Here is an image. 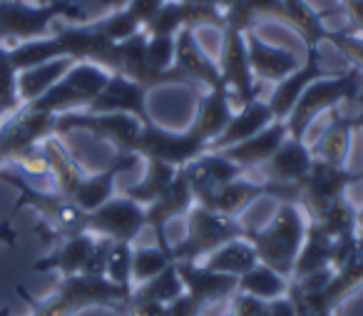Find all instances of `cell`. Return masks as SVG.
Listing matches in <instances>:
<instances>
[{
    "label": "cell",
    "mask_w": 363,
    "mask_h": 316,
    "mask_svg": "<svg viewBox=\"0 0 363 316\" xmlns=\"http://www.w3.org/2000/svg\"><path fill=\"white\" fill-rule=\"evenodd\" d=\"M202 311H204V306L199 304V301H194L187 291L167 304V316H202Z\"/></svg>",
    "instance_id": "obj_45"
},
{
    "label": "cell",
    "mask_w": 363,
    "mask_h": 316,
    "mask_svg": "<svg viewBox=\"0 0 363 316\" xmlns=\"http://www.w3.org/2000/svg\"><path fill=\"white\" fill-rule=\"evenodd\" d=\"M229 314L234 316H269L267 314V301L257 299L252 294H244V291H237L229 299Z\"/></svg>",
    "instance_id": "obj_42"
},
{
    "label": "cell",
    "mask_w": 363,
    "mask_h": 316,
    "mask_svg": "<svg viewBox=\"0 0 363 316\" xmlns=\"http://www.w3.org/2000/svg\"><path fill=\"white\" fill-rule=\"evenodd\" d=\"M331 254H333V239L326 231L318 229L313 222H308L306 236H303V244H301V249H298L291 279H303V276L313 274V271L333 269Z\"/></svg>",
    "instance_id": "obj_27"
},
{
    "label": "cell",
    "mask_w": 363,
    "mask_h": 316,
    "mask_svg": "<svg viewBox=\"0 0 363 316\" xmlns=\"http://www.w3.org/2000/svg\"><path fill=\"white\" fill-rule=\"evenodd\" d=\"M55 117L30 107L16 110V115L0 127V162L13 160L28 147L40 145L45 137H50L55 132Z\"/></svg>",
    "instance_id": "obj_12"
},
{
    "label": "cell",
    "mask_w": 363,
    "mask_h": 316,
    "mask_svg": "<svg viewBox=\"0 0 363 316\" xmlns=\"http://www.w3.org/2000/svg\"><path fill=\"white\" fill-rule=\"evenodd\" d=\"M87 130L102 140L112 142L117 152H137L142 122L122 112H62L55 117V132Z\"/></svg>",
    "instance_id": "obj_9"
},
{
    "label": "cell",
    "mask_w": 363,
    "mask_h": 316,
    "mask_svg": "<svg viewBox=\"0 0 363 316\" xmlns=\"http://www.w3.org/2000/svg\"><path fill=\"white\" fill-rule=\"evenodd\" d=\"M164 3L167 0H130L125 8H130V13L142 23V31H145V26L160 13V8L164 6Z\"/></svg>",
    "instance_id": "obj_44"
},
{
    "label": "cell",
    "mask_w": 363,
    "mask_h": 316,
    "mask_svg": "<svg viewBox=\"0 0 363 316\" xmlns=\"http://www.w3.org/2000/svg\"><path fill=\"white\" fill-rule=\"evenodd\" d=\"M358 229H363V207H358Z\"/></svg>",
    "instance_id": "obj_55"
},
{
    "label": "cell",
    "mask_w": 363,
    "mask_h": 316,
    "mask_svg": "<svg viewBox=\"0 0 363 316\" xmlns=\"http://www.w3.org/2000/svg\"><path fill=\"white\" fill-rule=\"evenodd\" d=\"M6 112H11V110H8V107H6V105H3V102H0V117L6 115Z\"/></svg>",
    "instance_id": "obj_56"
},
{
    "label": "cell",
    "mask_w": 363,
    "mask_h": 316,
    "mask_svg": "<svg viewBox=\"0 0 363 316\" xmlns=\"http://www.w3.org/2000/svg\"><path fill=\"white\" fill-rule=\"evenodd\" d=\"M209 150V142L189 125L184 132H172L160 127L155 120L142 125L140 145H137V155L142 160H162L172 167H184L199 155Z\"/></svg>",
    "instance_id": "obj_8"
},
{
    "label": "cell",
    "mask_w": 363,
    "mask_h": 316,
    "mask_svg": "<svg viewBox=\"0 0 363 316\" xmlns=\"http://www.w3.org/2000/svg\"><path fill=\"white\" fill-rule=\"evenodd\" d=\"M311 162H313L311 145H308L306 140H298V137L289 135L286 140L279 145V150L259 167V172H262L267 182L298 187V182L311 170Z\"/></svg>",
    "instance_id": "obj_16"
},
{
    "label": "cell",
    "mask_w": 363,
    "mask_h": 316,
    "mask_svg": "<svg viewBox=\"0 0 363 316\" xmlns=\"http://www.w3.org/2000/svg\"><path fill=\"white\" fill-rule=\"evenodd\" d=\"M145 162L147 165H145V175H142V180L125 192L127 197H132L135 202H140L142 207L152 205V202H155L157 197L167 190V185L174 180L177 170H179V167H172L162 160H145Z\"/></svg>",
    "instance_id": "obj_32"
},
{
    "label": "cell",
    "mask_w": 363,
    "mask_h": 316,
    "mask_svg": "<svg viewBox=\"0 0 363 316\" xmlns=\"http://www.w3.org/2000/svg\"><path fill=\"white\" fill-rule=\"evenodd\" d=\"M247 50H249V65H252L254 77L269 82H281L284 77L291 75L303 62L291 50H284V48H274L269 43H264L254 31L247 33Z\"/></svg>",
    "instance_id": "obj_20"
},
{
    "label": "cell",
    "mask_w": 363,
    "mask_h": 316,
    "mask_svg": "<svg viewBox=\"0 0 363 316\" xmlns=\"http://www.w3.org/2000/svg\"><path fill=\"white\" fill-rule=\"evenodd\" d=\"M57 58H65V53H62V45L55 36L26 40L23 45H18L11 50V62H13V67H16V72L30 70V67L57 60Z\"/></svg>",
    "instance_id": "obj_34"
},
{
    "label": "cell",
    "mask_w": 363,
    "mask_h": 316,
    "mask_svg": "<svg viewBox=\"0 0 363 316\" xmlns=\"http://www.w3.org/2000/svg\"><path fill=\"white\" fill-rule=\"evenodd\" d=\"M13 239H16V231L11 229V224H8V222H0V241H8V244H11Z\"/></svg>",
    "instance_id": "obj_52"
},
{
    "label": "cell",
    "mask_w": 363,
    "mask_h": 316,
    "mask_svg": "<svg viewBox=\"0 0 363 316\" xmlns=\"http://www.w3.org/2000/svg\"><path fill=\"white\" fill-rule=\"evenodd\" d=\"M174 70L179 72L189 85L202 87H217L222 85L219 65L202 50V45L194 38L192 28H182L177 33V55H174Z\"/></svg>",
    "instance_id": "obj_17"
},
{
    "label": "cell",
    "mask_w": 363,
    "mask_h": 316,
    "mask_svg": "<svg viewBox=\"0 0 363 316\" xmlns=\"http://www.w3.org/2000/svg\"><path fill=\"white\" fill-rule=\"evenodd\" d=\"M95 244H97V236L92 234V231H80V234L65 236V241H62L50 256L38 261L35 269H40V271L57 269L62 276L80 274V271L85 269L87 259H90L92 249H95Z\"/></svg>",
    "instance_id": "obj_25"
},
{
    "label": "cell",
    "mask_w": 363,
    "mask_h": 316,
    "mask_svg": "<svg viewBox=\"0 0 363 316\" xmlns=\"http://www.w3.org/2000/svg\"><path fill=\"white\" fill-rule=\"evenodd\" d=\"M6 72H16V67H13V62H11V50L0 48V77L6 75Z\"/></svg>",
    "instance_id": "obj_50"
},
{
    "label": "cell",
    "mask_w": 363,
    "mask_h": 316,
    "mask_svg": "<svg viewBox=\"0 0 363 316\" xmlns=\"http://www.w3.org/2000/svg\"><path fill=\"white\" fill-rule=\"evenodd\" d=\"M289 137V127L284 120H274L269 127H264L262 132L252 135L249 140L232 145L227 150H219L224 157H229L232 162H237L242 170H259L274 152L279 150L284 140Z\"/></svg>",
    "instance_id": "obj_21"
},
{
    "label": "cell",
    "mask_w": 363,
    "mask_h": 316,
    "mask_svg": "<svg viewBox=\"0 0 363 316\" xmlns=\"http://www.w3.org/2000/svg\"><path fill=\"white\" fill-rule=\"evenodd\" d=\"M72 65H75V60H70V58H57V60L43 62V65L30 67V70H23L18 75V95H21V102L28 105V102L45 95Z\"/></svg>",
    "instance_id": "obj_29"
},
{
    "label": "cell",
    "mask_w": 363,
    "mask_h": 316,
    "mask_svg": "<svg viewBox=\"0 0 363 316\" xmlns=\"http://www.w3.org/2000/svg\"><path fill=\"white\" fill-rule=\"evenodd\" d=\"M112 72L105 67L92 65V62H75L45 95L28 102L26 107L50 115H62V112H75L77 107H90V102L100 95V90L107 85Z\"/></svg>",
    "instance_id": "obj_5"
},
{
    "label": "cell",
    "mask_w": 363,
    "mask_h": 316,
    "mask_svg": "<svg viewBox=\"0 0 363 316\" xmlns=\"http://www.w3.org/2000/svg\"><path fill=\"white\" fill-rule=\"evenodd\" d=\"M341 3H346V0H341Z\"/></svg>",
    "instance_id": "obj_59"
},
{
    "label": "cell",
    "mask_w": 363,
    "mask_h": 316,
    "mask_svg": "<svg viewBox=\"0 0 363 316\" xmlns=\"http://www.w3.org/2000/svg\"><path fill=\"white\" fill-rule=\"evenodd\" d=\"M341 13L351 23V31L363 36V0H346V3H341Z\"/></svg>",
    "instance_id": "obj_47"
},
{
    "label": "cell",
    "mask_w": 363,
    "mask_h": 316,
    "mask_svg": "<svg viewBox=\"0 0 363 316\" xmlns=\"http://www.w3.org/2000/svg\"><path fill=\"white\" fill-rule=\"evenodd\" d=\"M247 6L257 18H281L284 21V0H247Z\"/></svg>",
    "instance_id": "obj_46"
},
{
    "label": "cell",
    "mask_w": 363,
    "mask_h": 316,
    "mask_svg": "<svg viewBox=\"0 0 363 316\" xmlns=\"http://www.w3.org/2000/svg\"><path fill=\"white\" fill-rule=\"evenodd\" d=\"M70 18L75 23L85 21L80 8L65 6V3H50V6H26L21 0H0V40L3 38H18V40H35L55 18Z\"/></svg>",
    "instance_id": "obj_6"
},
{
    "label": "cell",
    "mask_w": 363,
    "mask_h": 316,
    "mask_svg": "<svg viewBox=\"0 0 363 316\" xmlns=\"http://www.w3.org/2000/svg\"><path fill=\"white\" fill-rule=\"evenodd\" d=\"M267 314L269 316H296V306H294L291 296H279V299L267 301Z\"/></svg>",
    "instance_id": "obj_48"
},
{
    "label": "cell",
    "mask_w": 363,
    "mask_h": 316,
    "mask_svg": "<svg viewBox=\"0 0 363 316\" xmlns=\"http://www.w3.org/2000/svg\"><path fill=\"white\" fill-rule=\"evenodd\" d=\"M227 316H234V314H227Z\"/></svg>",
    "instance_id": "obj_58"
},
{
    "label": "cell",
    "mask_w": 363,
    "mask_h": 316,
    "mask_svg": "<svg viewBox=\"0 0 363 316\" xmlns=\"http://www.w3.org/2000/svg\"><path fill=\"white\" fill-rule=\"evenodd\" d=\"M107 3H110L112 8H125L127 3H130V0H107Z\"/></svg>",
    "instance_id": "obj_54"
},
{
    "label": "cell",
    "mask_w": 363,
    "mask_h": 316,
    "mask_svg": "<svg viewBox=\"0 0 363 316\" xmlns=\"http://www.w3.org/2000/svg\"><path fill=\"white\" fill-rule=\"evenodd\" d=\"M306 212L296 202H281L274 219L264 229H249L247 239L254 244L262 264L272 266L279 274L291 279L298 249H301L303 236H306Z\"/></svg>",
    "instance_id": "obj_1"
},
{
    "label": "cell",
    "mask_w": 363,
    "mask_h": 316,
    "mask_svg": "<svg viewBox=\"0 0 363 316\" xmlns=\"http://www.w3.org/2000/svg\"><path fill=\"white\" fill-rule=\"evenodd\" d=\"M182 294H184V284H182V276H179V271H177L174 261H172L164 271H160L157 276L132 286V296L160 301V304H169V301H174L177 296H182Z\"/></svg>",
    "instance_id": "obj_35"
},
{
    "label": "cell",
    "mask_w": 363,
    "mask_h": 316,
    "mask_svg": "<svg viewBox=\"0 0 363 316\" xmlns=\"http://www.w3.org/2000/svg\"><path fill=\"white\" fill-rule=\"evenodd\" d=\"M174 264L182 276L184 291L202 306L222 304V301L232 299V294H237V284H239L237 276L212 271L202 261H174Z\"/></svg>",
    "instance_id": "obj_15"
},
{
    "label": "cell",
    "mask_w": 363,
    "mask_h": 316,
    "mask_svg": "<svg viewBox=\"0 0 363 316\" xmlns=\"http://www.w3.org/2000/svg\"><path fill=\"white\" fill-rule=\"evenodd\" d=\"M247 227L239 224L234 217H224L194 205L187 212V234L179 244H172V259L174 261H202L207 254L219 249L222 244L239 236H247Z\"/></svg>",
    "instance_id": "obj_4"
},
{
    "label": "cell",
    "mask_w": 363,
    "mask_h": 316,
    "mask_svg": "<svg viewBox=\"0 0 363 316\" xmlns=\"http://www.w3.org/2000/svg\"><path fill=\"white\" fill-rule=\"evenodd\" d=\"M13 165L21 170V177H50V167H48V157L43 152L40 145L28 147L26 152H21L18 157H13Z\"/></svg>",
    "instance_id": "obj_41"
},
{
    "label": "cell",
    "mask_w": 363,
    "mask_h": 316,
    "mask_svg": "<svg viewBox=\"0 0 363 316\" xmlns=\"http://www.w3.org/2000/svg\"><path fill=\"white\" fill-rule=\"evenodd\" d=\"M125 311L130 316H167V304L152 299H140V296H132L127 299Z\"/></svg>",
    "instance_id": "obj_43"
},
{
    "label": "cell",
    "mask_w": 363,
    "mask_h": 316,
    "mask_svg": "<svg viewBox=\"0 0 363 316\" xmlns=\"http://www.w3.org/2000/svg\"><path fill=\"white\" fill-rule=\"evenodd\" d=\"M306 50L308 53H306V58H303L301 65H298L291 75L284 77L281 82H277L274 92L269 95L267 102H269V107H272L277 120H286L289 112H291L294 105L298 102V97L303 95V90H306L313 80L326 75L321 67V58H318V48H306Z\"/></svg>",
    "instance_id": "obj_18"
},
{
    "label": "cell",
    "mask_w": 363,
    "mask_h": 316,
    "mask_svg": "<svg viewBox=\"0 0 363 316\" xmlns=\"http://www.w3.org/2000/svg\"><path fill=\"white\" fill-rule=\"evenodd\" d=\"M358 105H361V110L353 115V120H356V127H361V130H363V97H361V102H358Z\"/></svg>",
    "instance_id": "obj_53"
},
{
    "label": "cell",
    "mask_w": 363,
    "mask_h": 316,
    "mask_svg": "<svg viewBox=\"0 0 363 316\" xmlns=\"http://www.w3.org/2000/svg\"><path fill=\"white\" fill-rule=\"evenodd\" d=\"M202 264L212 271H222V274L239 279V276L247 274L249 269H254L259 264V254L247 236H239V239L227 241L219 249H214L212 254H207L202 259Z\"/></svg>",
    "instance_id": "obj_26"
},
{
    "label": "cell",
    "mask_w": 363,
    "mask_h": 316,
    "mask_svg": "<svg viewBox=\"0 0 363 316\" xmlns=\"http://www.w3.org/2000/svg\"><path fill=\"white\" fill-rule=\"evenodd\" d=\"M308 222H313L318 229L326 231L331 239H338V236H343V234L358 231V207L343 195V197H338L336 202H331L321 214Z\"/></svg>",
    "instance_id": "obj_33"
},
{
    "label": "cell",
    "mask_w": 363,
    "mask_h": 316,
    "mask_svg": "<svg viewBox=\"0 0 363 316\" xmlns=\"http://www.w3.org/2000/svg\"><path fill=\"white\" fill-rule=\"evenodd\" d=\"M87 112H122V115L137 117L142 125L152 122L150 112H147V87L120 75V72H112L100 95L90 102Z\"/></svg>",
    "instance_id": "obj_14"
},
{
    "label": "cell",
    "mask_w": 363,
    "mask_h": 316,
    "mask_svg": "<svg viewBox=\"0 0 363 316\" xmlns=\"http://www.w3.org/2000/svg\"><path fill=\"white\" fill-rule=\"evenodd\" d=\"M132 289L110 281L107 276L70 274L62 276L57 291L50 299L40 301L33 316H72L87 306H122L125 309Z\"/></svg>",
    "instance_id": "obj_3"
},
{
    "label": "cell",
    "mask_w": 363,
    "mask_h": 316,
    "mask_svg": "<svg viewBox=\"0 0 363 316\" xmlns=\"http://www.w3.org/2000/svg\"><path fill=\"white\" fill-rule=\"evenodd\" d=\"M274 120H277V117H274L272 107H269V102L262 100V97L247 102V105H239L237 110H234L229 125L224 127L222 135L209 145V150L219 152V150H227V147H232V145H239V142L249 140L252 135L262 132L264 127H269Z\"/></svg>",
    "instance_id": "obj_22"
},
{
    "label": "cell",
    "mask_w": 363,
    "mask_h": 316,
    "mask_svg": "<svg viewBox=\"0 0 363 316\" xmlns=\"http://www.w3.org/2000/svg\"><path fill=\"white\" fill-rule=\"evenodd\" d=\"M172 261H174L172 259V251L162 249L160 244L132 249V286H137V284H142V281L157 276L160 271H164Z\"/></svg>",
    "instance_id": "obj_36"
},
{
    "label": "cell",
    "mask_w": 363,
    "mask_h": 316,
    "mask_svg": "<svg viewBox=\"0 0 363 316\" xmlns=\"http://www.w3.org/2000/svg\"><path fill=\"white\" fill-rule=\"evenodd\" d=\"M40 6H50V3H55V0H38Z\"/></svg>",
    "instance_id": "obj_57"
},
{
    "label": "cell",
    "mask_w": 363,
    "mask_h": 316,
    "mask_svg": "<svg viewBox=\"0 0 363 316\" xmlns=\"http://www.w3.org/2000/svg\"><path fill=\"white\" fill-rule=\"evenodd\" d=\"M363 72L351 67L346 72L338 75H323L318 80H313L311 85L303 90V95L298 97V102L294 105V110L289 112L286 122L289 135L306 140L308 127L313 125L318 115L323 112H333L341 105H351L363 97Z\"/></svg>",
    "instance_id": "obj_2"
},
{
    "label": "cell",
    "mask_w": 363,
    "mask_h": 316,
    "mask_svg": "<svg viewBox=\"0 0 363 316\" xmlns=\"http://www.w3.org/2000/svg\"><path fill=\"white\" fill-rule=\"evenodd\" d=\"M92 26H95L102 36H107L110 40H115V43H122V40H127V38L142 33V23L132 16L130 8H117L115 13L105 16L102 21L92 23Z\"/></svg>",
    "instance_id": "obj_38"
},
{
    "label": "cell",
    "mask_w": 363,
    "mask_h": 316,
    "mask_svg": "<svg viewBox=\"0 0 363 316\" xmlns=\"http://www.w3.org/2000/svg\"><path fill=\"white\" fill-rule=\"evenodd\" d=\"M197 205L194 200V190H192V182H189L187 172L184 167H179L174 175V180L167 185V190L157 197L152 205L145 207V217H147V227L155 231L157 236V244L162 249H169L172 251V244L167 241L164 236V227L167 222L177 219V217H187V212Z\"/></svg>",
    "instance_id": "obj_13"
},
{
    "label": "cell",
    "mask_w": 363,
    "mask_h": 316,
    "mask_svg": "<svg viewBox=\"0 0 363 316\" xmlns=\"http://www.w3.org/2000/svg\"><path fill=\"white\" fill-rule=\"evenodd\" d=\"M137 160H142L137 152H117L115 162L107 170L97 172V175L82 177V182L77 185V190L72 192L70 200L80 207L82 212H95L97 207H102L107 200L115 197V180L120 172L130 170Z\"/></svg>",
    "instance_id": "obj_19"
},
{
    "label": "cell",
    "mask_w": 363,
    "mask_h": 316,
    "mask_svg": "<svg viewBox=\"0 0 363 316\" xmlns=\"http://www.w3.org/2000/svg\"><path fill=\"white\" fill-rule=\"evenodd\" d=\"M234 110H237V107H234V97L224 82L217 87H209V90L199 97L197 115H194L192 127L212 145L224 132V127L229 125Z\"/></svg>",
    "instance_id": "obj_23"
},
{
    "label": "cell",
    "mask_w": 363,
    "mask_h": 316,
    "mask_svg": "<svg viewBox=\"0 0 363 316\" xmlns=\"http://www.w3.org/2000/svg\"><path fill=\"white\" fill-rule=\"evenodd\" d=\"M147 229L145 207L132 197H112L95 212H87V231L112 241H135Z\"/></svg>",
    "instance_id": "obj_11"
},
{
    "label": "cell",
    "mask_w": 363,
    "mask_h": 316,
    "mask_svg": "<svg viewBox=\"0 0 363 316\" xmlns=\"http://www.w3.org/2000/svg\"><path fill=\"white\" fill-rule=\"evenodd\" d=\"M289 286H291V279H286V276L279 274L277 269H272V266L259 261L254 269H249L247 274L239 276L237 291L252 294L264 301H272V299H279V296H286Z\"/></svg>",
    "instance_id": "obj_30"
},
{
    "label": "cell",
    "mask_w": 363,
    "mask_h": 316,
    "mask_svg": "<svg viewBox=\"0 0 363 316\" xmlns=\"http://www.w3.org/2000/svg\"><path fill=\"white\" fill-rule=\"evenodd\" d=\"M289 296H291V301H294V306H296V316H313L311 314V309L306 306V301H303V296L296 291V286H289Z\"/></svg>",
    "instance_id": "obj_49"
},
{
    "label": "cell",
    "mask_w": 363,
    "mask_h": 316,
    "mask_svg": "<svg viewBox=\"0 0 363 316\" xmlns=\"http://www.w3.org/2000/svg\"><path fill=\"white\" fill-rule=\"evenodd\" d=\"M356 182H363V172H353L341 165H328L313 157L311 170L298 182V207L306 212L308 219L318 217L331 202L346 195V190Z\"/></svg>",
    "instance_id": "obj_7"
},
{
    "label": "cell",
    "mask_w": 363,
    "mask_h": 316,
    "mask_svg": "<svg viewBox=\"0 0 363 316\" xmlns=\"http://www.w3.org/2000/svg\"><path fill=\"white\" fill-rule=\"evenodd\" d=\"M353 132H356V120H353V115H343V112L333 110L328 127L311 145L313 157L328 162V165L346 167V160H348V155H351Z\"/></svg>",
    "instance_id": "obj_24"
},
{
    "label": "cell",
    "mask_w": 363,
    "mask_h": 316,
    "mask_svg": "<svg viewBox=\"0 0 363 316\" xmlns=\"http://www.w3.org/2000/svg\"><path fill=\"white\" fill-rule=\"evenodd\" d=\"M323 43H331L336 45L338 53H343L351 67L363 72V36L358 33H346V31H328L326 28V36H323Z\"/></svg>",
    "instance_id": "obj_40"
},
{
    "label": "cell",
    "mask_w": 363,
    "mask_h": 316,
    "mask_svg": "<svg viewBox=\"0 0 363 316\" xmlns=\"http://www.w3.org/2000/svg\"><path fill=\"white\" fill-rule=\"evenodd\" d=\"M179 3H204V6H217V8H227V6H232L234 0H179Z\"/></svg>",
    "instance_id": "obj_51"
},
{
    "label": "cell",
    "mask_w": 363,
    "mask_h": 316,
    "mask_svg": "<svg viewBox=\"0 0 363 316\" xmlns=\"http://www.w3.org/2000/svg\"><path fill=\"white\" fill-rule=\"evenodd\" d=\"M40 147L48 157V167H50V177H52V182H55V192H60V195H65V197H72V192L77 190V185H80L82 177H85L80 167H77V162L70 157L65 145L52 135L45 137V140L40 142Z\"/></svg>",
    "instance_id": "obj_28"
},
{
    "label": "cell",
    "mask_w": 363,
    "mask_h": 316,
    "mask_svg": "<svg viewBox=\"0 0 363 316\" xmlns=\"http://www.w3.org/2000/svg\"><path fill=\"white\" fill-rule=\"evenodd\" d=\"M284 21L303 38L306 48H318L323 43L326 26L308 0H284Z\"/></svg>",
    "instance_id": "obj_31"
},
{
    "label": "cell",
    "mask_w": 363,
    "mask_h": 316,
    "mask_svg": "<svg viewBox=\"0 0 363 316\" xmlns=\"http://www.w3.org/2000/svg\"><path fill=\"white\" fill-rule=\"evenodd\" d=\"M219 75L222 82L229 87L234 102L247 105L252 100H259V85L257 77L249 65V50H247V33L222 28V53H219Z\"/></svg>",
    "instance_id": "obj_10"
},
{
    "label": "cell",
    "mask_w": 363,
    "mask_h": 316,
    "mask_svg": "<svg viewBox=\"0 0 363 316\" xmlns=\"http://www.w3.org/2000/svg\"><path fill=\"white\" fill-rule=\"evenodd\" d=\"M184 28V3L167 0L155 18L145 26L147 36H177Z\"/></svg>",
    "instance_id": "obj_39"
},
{
    "label": "cell",
    "mask_w": 363,
    "mask_h": 316,
    "mask_svg": "<svg viewBox=\"0 0 363 316\" xmlns=\"http://www.w3.org/2000/svg\"><path fill=\"white\" fill-rule=\"evenodd\" d=\"M132 249L135 246L130 241H112L105 264L107 279L120 286H127V289H132Z\"/></svg>",
    "instance_id": "obj_37"
}]
</instances>
